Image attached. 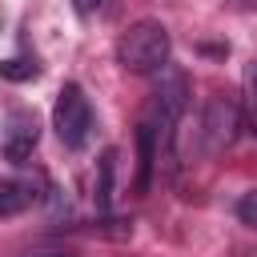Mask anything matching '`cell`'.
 Here are the masks:
<instances>
[{
  "label": "cell",
  "instance_id": "cell-9",
  "mask_svg": "<svg viewBox=\"0 0 257 257\" xmlns=\"http://www.w3.org/2000/svg\"><path fill=\"white\" fill-rule=\"evenodd\" d=\"M0 76L24 84V80H36V76H40V64L28 60V56H12V60H0Z\"/></svg>",
  "mask_w": 257,
  "mask_h": 257
},
{
  "label": "cell",
  "instance_id": "cell-12",
  "mask_svg": "<svg viewBox=\"0 0 257 257\" xmlns=\"http://www.w3.org/2000/svg\"><path fill=\"white\" fill-rule=\"evenodd\" d=\"M72 8H76V16H92L100 8V0H72Z\"/></svg>",
  "mask_w": 257,
  "mask_h": 257
},
{
  "label": "cell",
  "instance_id": "cell-7",
  "mask_svg": "<svg viewBox=\"0 0 257 257\" xmlns=\"http://www.w3.org/2000/svg\"><path fill=\"white\" fill-rule=\"evenodd\" d=\"M112 173H116V153L108 149V153H100V161H96V181H92V201H96V209H108V205H112Z\"/></svg>",
  "mask_w": 257,
  "mask_h": 257
},
{
  "label": "cell",
  "instance_id": "cell-11",
  "mask_svg": "<svg viewBox=\"0 0 257 257\" xmlns=\"http://www.w3.org/2000/svg\"><path fill=\"white\" fill-rule=\"evenodd\" d=\"M245 84H249V108H257V60H253V68H249Z\"/></svg>",
  "mask_w": 257,
  "mask_h": 257
},
{
  "label": "cell",
  "instance_id": "cell-3",
  "mask_svg": "<svg viewBox=\"0 0 257 257\" xmlns=\"http://www.w3.org/2000/svg\"><path fill=\"white\" fill-rule=\"evenodd\" d=\"M185 100H189V80H185V72H177V68H161V84H157V92H153V108H157V116H161V141L169 145L173 141V128H177V120H181V112H185Z\"/></svg>",
  "mask_w": 257,
  "mask_h": 257
},
{
  "label": "cell",
  "instance_id": "cell-4",
  "mask_svg": "<svg viewBox=\"0 0 257 257\" xmlns=\"http://www.w3.org/2000/svg\"><path fill=\"white\" fill-rule=\"evenodd\" d=\"M237 128H241V108H237V100H233L229 92H217V96L205 104V120H201L205 149H209V153L229 149L233 137H237Z\"/></svg>",
  "mask_w": 257,
  "mask_h": 257
},
{
  "label": "cell",
  "instance_id": "cell-13",
  "mask_svg": "<svg viewBox=\"0 0 257 257\" xmlns=\"http://www.w3.org/2000/svg\"><path fill=\"white\" fill-rule=\"evenodd\" d=\"M233 8H241V12H253V8H257V0H233Z\"/></svg>",
  "mask_w": 257,
  "mask_h": 257
},
{
  "label": "cell",
  "instance_id": "cell-6",
  "mask_svg": "<svg viewBox=\"0 0 257 257\" xmlns=\"http://www.w3.org/2000/svg\"><path fill=\"white\" fill-rule=\"evenodd\" d=\"M36 197H40V193H36V185H32L28 177H20V181H0V221L24 213Z\"/></svg>",
  "mask_w": 257,
  "mask_h": 257
},
{
  "label": "cell",
  "instance_id": "cell-5",
  "mask_svg": "<svg viewBox=\"0 0 257 257\" xmlns=\"http://www.w3.org/2000/svg\"><path fill=\"white\" fill-rule=\"evenodd\" d=\"M36 141H40L36 116H32V112H12V116H8V128H4V157L20 165V161L32 157Z\"/></svg>",
  "mask_w": 257,
  "mask_h": 257
},
{
  "label": "cell",
  "instance_id": "cell-10",
  "mask_svg": "<svg viewBox=\"0 0 257 257\" xmlns=\"http://www.w3.org/2000/svg\"><path fill=\"white\" fill-rule=\"evenodd\" d=\"M237 221H241V225H249V229H257V189H253V193H245V197L237 201Z\"/></svg>",
  "mask_w": 257,
  "mask_h": 257
},
{
  "label": "cell",
  "instance_id": "cell-14",
  "mask_svg": "<svg viewBox=\"0 0 257 257\" xmlns=\"http://www.w3.org/2000/svg\"><path fill=\"white\" fill-rule=\"evenodd\" d=\"M0 32H4V12H0Z\"/></svg>",
  "mask_w": 257,
  "mask_h": 257
},
{
  "label": "cell",
  "instance_id": "cell-2",
  "mask_svg": "<svg viewBox=\"0 0 257 257\" xmlns=\"http://www.w3.org/2000/svg\"><path fill=\"white\" fill-rule=\"evenodd\" d=\"M52 128L60 137L64 149H80L92 133V104L88 96L80 92V84H64L56 92V104H52Z\"/></svg>",
  "mask_w": 257,
  "mask_h": 257
},
{
  "label": "cell",
  "instance_id": "cell-8",
  "mask_svg": "<svg viewBox=\"0 0 257 257\" xmlns=\"http://www.w3.org/2000/svg\"><path fill=\"white\" fill-rule=\"evenodd\" d=\"M153 124H141L137 133V145H141V173H137V189H149V177H153V161H157V149H153Z\"/></svg>",
  "mask_w": 257,
  "mask_h": 257
},
{
  "label": "cell",
  "instance_id": "cell-1",
  "mask_svg": "<svg viewBox=\"0 0 257 257\" xmlns=\"http://www.w3.org/2000/svg\"><path fill=\"white\" fill-rule=\"evenodd\" d=\"M169 52H173V40H169V28L161 20H137L116 40V64L133 76L161 72L169 64Z\"/></svg>",
  "mask_w": 257,
  "mask_h": 257
}]
</instances>
